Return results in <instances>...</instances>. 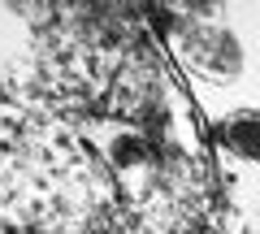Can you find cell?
Instances as JSON below:
<instances>
[{
	"instance_id": "cell-1",
	"label": "cell",
	"mask_w": 260,
	"mask_h": 234,
	"mask_svg": "<svg viewBox=\"0 0 260 234\" xmlns=\"http://www.w3.org/2000/svg\"><path fill=\"white\" fill-rule=\"evenodd\" d=\"M178 56L200 78H234L243 70L239 39L213 22H178Z\"/></svg>"
},
{
	"instance_id": "cell-2",
	"label": "cell",
	"mask_w": 260,
	"mask_h": 234,
	"mask_svg": "<svg viewBox=\"0 0 260 234\" xmlns=\"http://www.w3.org/2000/svg\"><path fill=\"white\" fill-rule=\"evenodd\" d=\"M217 143L230 156L260 165V109H239L217 122Z\"/></svg>"
}]
</instances>
